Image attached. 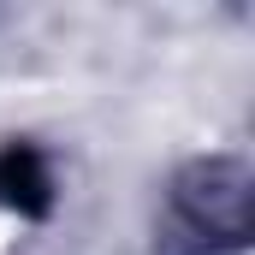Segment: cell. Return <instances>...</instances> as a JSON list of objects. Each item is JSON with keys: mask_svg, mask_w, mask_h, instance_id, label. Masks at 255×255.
I'll use <instances>...</instances> for the list:
<instances>
[{"mask_svg": "<svg viewBox=\"0 0 255 255\" xmlns=\"http://www.w3.org/2000/svg\"><path fill=\"white\" fill-rule=\"evenodd\" d=\"M54 202V184H48V166L30 142H12L0 148V208L24 214V220H42Z\"/></svg>", "mask_w": 255, "mask_h": 255, "instance_id": "obj_2", "label": "cell"}, {"mask_svg": "<svg viewBox=\"0 0 255 255\" xmlns=\"http://www.w3.org/2000/svg\"><path fill=\"white\" fill-rule=\"evenodd\" d=\"M178 226L196 238V250H238L250 238V184L238 166L214 160V166H196L178 190Z\"/></svg>", "mask_w": 255, "mask_h": 255, "instance_id": "obj_1", "label": "cell"}]
</instances>
